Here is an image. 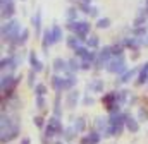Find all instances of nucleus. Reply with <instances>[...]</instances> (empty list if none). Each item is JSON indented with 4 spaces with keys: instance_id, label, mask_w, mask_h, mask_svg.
<instances>
[{
    "instance_id": "3",
    "label": "nucleus",
    "mask_w": 148,
    "mask_h": 144,
    "mask_svg": "<svg viewBox=\"0 0 148 144\" xmlns=\"http://www.w3.org/2000/svg\"><path fill=\"white\" fill-rule=\"evenodd\" d=\"M107 24H109V19H102L98 22V28H107Z\"/></svg>"
},
{
    "instance_id": "4",
    "label": "nucleus",
    "mask_w": 148,
    "mask_h": 144,
    "mask_svg": "<svg viewBox=\"0 0 148 144\" xmlns=\"http://www.w3.org/2000/svg\"><path fill=\"white\" fill-rule=\"evenodd\" d=\"M23 144H29V141L28 139H23Z\"/></svg>"
},
{
    "instance_id": "1",
    "label": "nucleus",
    "mask_w": 148,
    "mask_h": 144,
    "mask_svg": "<svg viewBox=\"0 0 148 144\" xmlns=\"http://www.w3.org/2000/svg\"><path fill=\"white\" fill-rule=\"evenodd\" d=\"M127 127H129L133 132H136V130H138V125L134 124V120H127Z\"/></svg>"
},
{
    "instance_id": "2",
    "label": "nucleus",
    "mask_w": 148,
    "mask_h": 144,
    "mask_svg": "<svg viewBox=\"0 0 148 144\" xmlns=\"http://www.w3.org/2000/svg\"><path fill=\"white\" fill-rule=\"evenodd\" d=\"M88 139H90V143L97 144V143H98V134H90V136H88Z\"/></svg>"
}]
</instances>
